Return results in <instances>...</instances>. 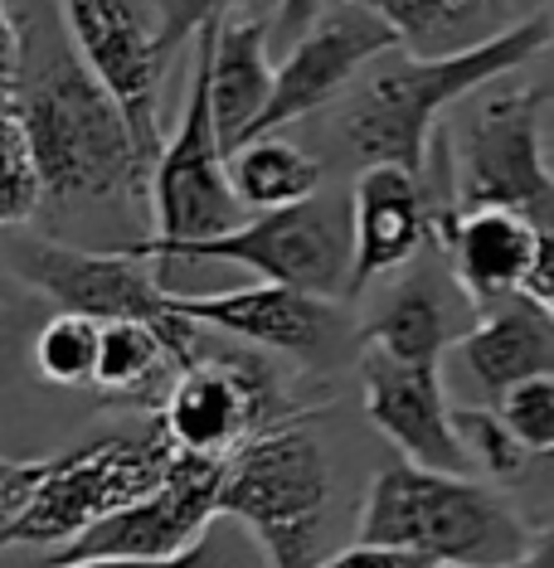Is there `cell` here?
Returning <instances> with one entry per match:
<instances>
[{
  "mask_svg": "<svg viewBox=\"0 0 554 568\" xmlns=\"http://www.w3.org/2000/svg\"><path fill=\"white\" fill-rule=\"evenodd\" d=\"M20 83H24V24L0 0V108L20 112Z\"/></svg>",
  "mask_w": 554,
  "mask_h": 568,
  "instance_id": "f546056e",
  "label": "cell"
},
{
  "mask_svg": "<svg viewBox=\"0 0 554 568\" xmlns=\"http://www.w3.org/2000/svg\"><path fill=\"white\" fill-rule=\"evenodd\" d=\"M540 88L496 93L453 141V210H511L554 234V171L540 151ZM447 210V214H453Z\"/></svg>",
  "mask_w": 554,
  "mask_h": 568,
  "instance_id": "ba28073f",
  "label": "cell"
},
{
  "mask_svg": "<svg viewBox=\"0 0 554 568\" xmlns=\"http://www.w3.org/2000/svg\"><path fill=\"white\" fill-rule=\"evenodd\" d=\"M44 568H224V549H219L214 529L180 559H73V564H44Z\"/></svg>",
  "mask_w": 554,
  "mask_h": 568,
  "instance_id": "4dcf8cb0",
  "label": "cell"
},
{
  "mask_svg": "<svg viewBox=\"0 0 554 568\" xmlns=\"http://www.w3.org/2000/svg\"><path fill=\"white\" fill-rule=\"evenodd\" d=\"M545 239L525 214L511 210H453L437 214V243H443L447 273L462 296L486 312L515 292H531L535 267L545 257Z\"/></svg>",
  "mask_w": 554,
  "mask_h": 568,
  "instance_id": "e0dca14e",
  "label": "cell"
},
{
  "mask_svg": "<svg viewBox=\"0 0 554 568\" xmlns=\"http://www.w3.org/2000/svg\"><path fill=\"white\" fill-rule=\"evenodd\" d=\"M437 568H453V564H437Z\"/></svg>",
  "mask_w": 554,
  "mask_h": 568,
  "instance_id": "d590c367",
  "label": "cell"
},
{
  "mask_svg": "<svg viewBox=\"0 0 554 568\" xmlns=\"http://www.w3.org/2000/svg\"><path fill=\"white\" fill-rule=\"evenodd\" d=\"M185 369V355L171 345V335L151 321H102V359L98 384L108 398H165Z\"/></svg>",
  "mask_w": 554,
  "mask_h": 568,
  "instance_id": "44dd1931",
  "label": "cell"
},
{
  "mask_svg": "<svg viewBox=\"0 0 554 568\" xmlns=\"http://www.w3.org/2000/svg\"><path fill=\"white\" fill-rule=\"evenodd\" d=\"M59 10L73 49L118 98L141 161L157 171V156L165 151L161 79L171 69V54L161 49L157 24H147V0H59Z\"/></svg>",
  "mask_w": 554,
  "mask_h": 568,
  "instance_id": "8fae6325",
  "label": "cell"
},
{
  "mask_svg": "<svg viewBox=\"0 0 554 568\" xmlns=\"http://www.w3.org/2000/svg\"><path fill=\"white\" fill-rule=\"evenodd\" d=\"M278 10H282V0H161L157 34H161V49L175 59V49L185 40H195L204 24H214V20H268L273 24Z\"/></svg>",
  "mask_w": 554,
  "mask_h": 568,
  "instance_id": "4316f807",
  "label": "cell"
},
{
  "mask_svg": "<svg viewBox=\"0 0 554 568\" xmlns=\"http://www.w3.org/2000/svg\"><path fill=\"white\" fill-rule=\"evenodd\" d=\"M390 49H404L399 34L384 24L375 10H365L360 0H326L321 16L312 20V30L288 49V59L278 63V83L273 102L258 118V136H273L278 126L302 122L312 112L331 108L345 88L355 83V73H365L370 63Z\"/></svg>",
  "mask_w": 554,
  "mask_h": 568,
  "instance_id": "4fadbf2b",
  "label": "cell"
},
{
  "mask_svg": "<svg viewBox=\"0 0 554 568\" xmlns=\"http://www.w3.org/2000/svg\"><path fill=\"white\" fill-rule=\"evenodd\" d=\"M44 200H49V190H44L40 156H34L30 126H24L20 112L0 108V234L24 229L40 214Z\"/></svg>",
  "mask_w": 554,
  "mask_h": 568,
  "instance_id": "d4e9b609",
  "label": "cell"
},
{
  "mask_svg": "<svg viewBox=\"0 0 554 568\" xmlns=\"http://www.w3.org/2000/svg\"><path fill=\"white\" fill-rule=\"evenodd\" d=\"M298 413L288 408L278 374L258 355H200L161 398L157 428L175 452L229 462L258 433Z\"/></svg>",
  "mask_w": 554,
  "mask_h": 568,
  "instance_id": "30bf717a",
  "label": "cell"
},
{
  "mask_svg": "<svg viewBox=\"0 0 554 568\" xmlns=\"http://www.w3.org/2000/svg\"><path fill=\"white\" fill-rule=\"evenodd\" d=\"M360 394H365L370 423L390 437L404 462L453 476L472 471L453 418L457 404H447L443 365H404V359L360 345Z\"/></svg>",
  "mask_w": 554,
  "mask_h": 568,
  "instance_id": "9a60e30c",
  "label": "cell"
},
{
  "mask_svg": "<svg viewBox=\"0 0 554 568\" xmlns=\"http://www.w3.org/2000/svg\"><path fill=\"white\" fill-rule=\"evenodd\" d=\"M122 253L141 263H239L258 282H282L312 296H341L351 292V263H355V239H351V200H326L312 195L306 204L273 214H249L239 229L219 239L195 243H161V239H127L118 243Z\"/></svg>",
  "mask_w": 554,
  "mask_h": 568,
  "instance_id": "5b68a950",
  "label": "cell"
},
{
  "mask_svg": "<svg viewBox=\"0 0 554 568\" xmlns=\"http://www.w3.org/2000/svg\"><path fill=\"white\" fill-rule=\"evenodd\" d=\"M554 40L545 16L521 20L515 30L486 34L457 54L419 59L409 49H390L365 69V79L351 88L341 112V136L355 151L360 165H404L429 180L433 165V126L453 102L472 98L501 73L531 63Z\"/></svg>",
  "mask_w": 554,
  "mask_h": 568,
  "instance_id": "7a4b0ae2",
  "label": "cell"
},
{
  "mask_svg": "<svg viewBox=\"0 0 554 568\" xmlns=\"http://www.w3.org/2000/svg\"><path fill=\"white\" fill-rule=\"evenodd\" d=\"M175 306L200 326L249 341L258 351L292 355L302 365L331 359L345 341L360 345L355 321L345 316L336 296H312L298 287H282V282H253V287L239 292H200V296L175 292Z\"/></svg>",
  "mask_w": 554,
  "mask_h": 568,
  "instance_id": "5bb4252c",
  "label": "cell"
},
{
  "mask_svg": "<svg viewBox=\"0 0 554 568\" xmlns=\"http://www.w3.org/2000/svg\"><path fill=\"white\" fill-rule=\"evenodd\" d=\"M0 257L24 287L44 292L59 312H79L93 321H151L171 335L185 365L200 359L204 326L180 312L175 292L141 257L122 248H73V243L24 234V229H10Z\"/></svg>",
  "mask_w": 554,
  "mask_h": 568,
  "instance_id": "8992f818",
  "label": "cell"
},
{
  "mask_svg": "<svg viewBox=\"0 0 554 568\" xmlns=\"http://www.w3.org/2000/svg\"><path fill=\"white\" fill-rule=\"evenodd\" d=\"M175 462V447L165 443V433L151 423L147 437L132 433H108L93 437L83 447L54 452V471L44 476V486L34 490V500L24 515L0 535L6 545H73L108 515L137 506L141 496H151L165 471Z\"/></svg>",
  "mask_w": 554,
  "mask_h": 568,
  "instance_id": "52a82bcc",
  "label": "cell"
},
{
  "mask_svg": "<svg viewBox=\"0 0 554 568\" xmlns=\"http://www.w3.org/2000/svg\"><path fill=\"white\" fill-rule=\"evenodd\" d=\"M360 6L375 10L409 54L437 59V54H457V49L472 44L462 34H472L482 24L486 0H360Z\"/></svg>",
  "mask_w": 554,
  "mask_h": 568,
  "instance_id": "603a6c76",
  "label": "cell"
},
{
  "mask_svg": "<svg viewBox=\"0 0 554 568\" xmlns=\"http://www.w3.org/2000/svg\"><path fill=\"white\" fill-rule=\"evenodd\" d=\"M219 515L249 529L268 568H316L326 559L331 462L306 428V413L229 457Z\"/></svg>",
  "mask_w": 554,
  "mask_h": 568,
  "instance_id": "277c9868",
  "label": "cell"
},
{
  "mask_svg": "<svg viewBox=\"0 0 554 568\" xmlns=\"http://www.w3.org/2000/svg\"><path fill=\"white\" fill-rule=\"evenodd\" d=\"M20 118L30 126L49 200L79 204L151 195V165L141 161L118 98L73 49L59 0L49 6L44 24H24Z\"/></svg>",
  "mask_w": 554,
  "mask_h": 568,
  "instance_id": "6da1fadb",
  "label": "cell"
},
{
  "mask_svg": "<svg viewBox=\"0 0 554 568\" xmlns=\"http://www.w3.org/2000/svg\"><path fill=\"white\" fill-rule=\"evenodd\" d=\"M355 535L453 568H515L531 554L535 529L492 481L394 462L370 481Z\"/></svg>",
  "mask_w": 554,
  "mask_h": 568,
  "instance_id": "3957f363",
  "label": "cell"
},
{
  "mask_svg": "<svg viewBox=\"0 0 554 568\" xmlns=\"http://www.w3.org/2000/svg\"><path fill=\"white\" fill-rule=\"evenodd\" d=\"M49 471H54V457H0V535L24 515Z\"/></svg>",
  "mask_w": 554,
  "mask_h": 568,
  "instance_id": "f1b7e54d",
  "label": "cell"
},
{
  "mask_svg": "<svg viewBox=\"0 0 554 568\" xmlns=\"http://www.w3.org/2000/svg\"><path fill=\"white\" fill-rule=\"evenodd\" d=\"M515 568H554V529H535L531 554H525Z\"/></svg>",
  "mask_w": 554,
  "mask_h": 568,
  "instance_id": "836d02e7",
  "label": "cell"
},
{
  "mask_svg": "<svg viewBox=\"0 0 554 568\" xmlns=\"http://www.w3.org/2000/svg\"><path fill=\"white\" fill-rule=\"evenodd\" d=\"M268 20H214L210 24V108L224 151L234 156L258 132V118L273 102L278 69L268 63Z\"/></svg>",
  "mask_w": 554,
  "mask_h": 568,
  "instance_id": "d6986e66",
  "label": "cell"
},
{
  "mask_svg": "<svg viewBox=\"0 0 554 568\" xmlns=\"http://www.w3.org/2000/svg\"><path fill=\"white\" fill-rule=\"evenodd\" d=\"M0 326H6V316H0Z\"/></svg>",
  "mask_w": 554,
  "mask_h": 568,
  "instance_id": "8d00e7d4",
  "label": "cell"
},
{
  "mask_svg": "<svg viewBox=\"0 0 554 568\" xmlns=\"http://www.w3.org/2000/svg\"><path fill=\"white\" fill-rule=\"evenodd\" d=\"M462 292V287H453ZM453 292L433 273H409L384 296V306L360 326V345L380 355H394L404 365H443L453 345L472 326H462L453 312Z\"/></svg>",
  "mask_w": 554,
  "mask_h": 568,
  "instance_id": "ffe728a7",
  "label": "cell"
},
{
  "mask_svg": "<svg viewBox=\"0 0 554 568\" xmlns=\"http://www.w3.org/2000/svg\"><path fill=\"white\" fill-rule=\"evenodd\" d=\"M316 568H437V564L423 559V554H409V549H384V545H365V539H355L351 549L326 554Z\"/></svg>",
  "mask_w": 554,
  "mask_h": 568,
  "instance_id": "1f68e13d",
  "label": "cell"
},
{
  "mask_svg": "<svg viewBox=\"0 0 554 568\" xmlns=\"http://www.w3.org/2000/svg\"><path fill=\"white\" fill-rule=\"evenodd\" d=\"M98 359H102V321L93 316L59 312L34 335V369L49 384L88 389V384H98Z\"/></svg>",
  "mask_w": 554,
  "mask_h": 568,
  "instance_id": "cb8c5ba5",
  "label": "cell"
},
{
  "mask_svg": "<svg viewBox=\"0 0 554 568\" xmlns=\"http://www.w3.org/2000/svg\"><path fill=\"white\" fill-rule=\"evenodd\" d=\"M151 210L161 243H195L239 229L249 210L229 185V151L210 108V24L195 34V79L180 102V122L151 171Z\"/></svg>",
  "mask_w": 554,
  "mask_h": 568,
  "instance_id": "9c48e42d",
  "label": "cell"
},
{
  "mask_svg": "<svg viewBox=\"0 0 554 568\" xmlns=\"http://www.w3.org/2000/svg\"><path fill=\"white\" fill-rule=\"evenodd\" d=\"M229 185L249 214L292 210L321 195V161L282 136H258L229 156Z\"/></svg>",
  "mask_w": 554,
  "mask_h": 568,
  "instance_id": "7402d4cb",
  "label": "cell"
},
{
  "mask_svg": "<svg viewBox=\"0 0 554 568\" xmlns=\"http://www.w3.org/2000/svg\"><path fill=\"white\" fill-rule=\"evenodd\" d=\"M351 239L355 263L345 302H355L370 282L409 267L437 239V200L429 180L404 165H360L351 190Z\"/></svg>",
  "mask_w": 554,
  "mask_h": 568,
  "instance_id": "2e32d148",
  "label": "cell"
},
{
  "mask_svg": "<svg viewBox=\"0 0 554 568\" xmlns=\"http://www.w3.org/2000/svg\"><path fill=\"white\" fill-rule=\"evenodd\" d=\"M224 471L229 462L214 457H190L175 452L165 481L141 496L137 506L108 515L73 545H63L49 564H73V559H180L210 535L219 520V496H224Z\"/></svg>",
  "mask_w": 554,
  "mask_h": 568,
  "instance_id": "7c38bea8",
  "label": "cell"
},
{
  "mask_svg": "<svg viewBox=\"0 0 554 568\" xmlns=\"http://www.w3.org/2000/svg\"><path fill=\"white\" fill-rule=\"evenodd\" d=\"M453 418H457L462 447H467V462L482 476H492V481H515V476L531 471L535 457L521 447V437L506 428V418H501L496 408H486V404H457Z\"/></svg>",
  "mask_w": 554,
  "mask_h": 568,
  "instance_id": "484cf974",
  "label": "cell"
},
{
  "mask_svg": "<svg viewBox=\"0 0 554 568\" xmlns=\"http://www.w3.org/2000/svg\"><path fill=\"white\" fill-rule=\"evenodd\" d=\"M321 6H326V0H282L278 20H273V40L292 49L306 30H312V20L321 16Z\"/></svg>",
  "mask_w": 554,
  "mask_h": 568,
  "instance_id": "d6a6232c",
  "label": "cell"
},
{
  "mask_svg": "<svg viewBox=\"0 0 554 568\" xmlns=\"http://www.w3.org/2000/svg\"><path fill=\"white\" fill-rule=\"evenodd\" d=\"M453 365L476 398L496 408L515 384L554 374V306H545L535 292H515L476 312L472 331L453 345Z\"/></svg>",
  "mask_w": 554,
  "mask_h": 568,
  "instance_id": "ac0fdd59",
  "label": "cell"
},
{
  "mask_svg": "<svg viewBox=\"0 0 554 568\" xmlns=\"http://www.w3.org/2000/svg\"><path fill=\"white\" fill-rule=\"evenodd\" d=\"M535 467L545 471V476H554V457H535Z\"/></svg>",
  "mask_w": 554,
  "mask_h": 568,
  "instance_id": "e575fe53",
  "label": "cell"
},
{
  "mask_svg": "<svg viewBox=\"0 0 554 568\" xmlns=\"http://www.w3.org/2000/svg\"><path fill=\"white\" fill-rule=\"evenodd\" d=\"M496 413L506 418V428L521 437V447L531 457H554V374L515 384L496 404Z\"/></svg>",
  "mask_w": 554,
  "mask_h": 568,
  "instance_id": "83f0119b",
  "label": "cell"
}]
</instances>
